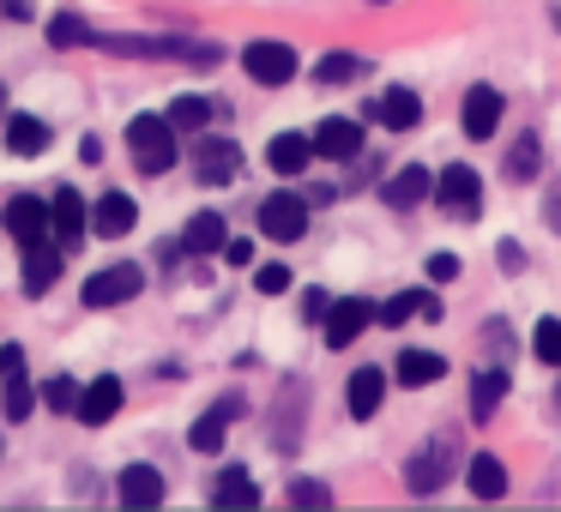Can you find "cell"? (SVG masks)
Masks as SVG:
<instances>
[{
	"label": "cell",
	"instance_id": "obj_30",
	"mask_svg": "<svg viewBox=\"0 0 561 512\" xmlns=\"http://www.w3.org/2000/svg\"><path fill=\"white\" fill-rule=\"evenodd\" d=\"M224 428H230V416H224L218 404H211V410L199 416L194 428H187V446H194V452H206V458H218V452H224Z\"/></svg>",
	"mask_w": 561,
	"mask_h": 512
},
{
	"label": "cell",
	"instance_id": "obj_41",
	"mask_svg": "<svg viewBox=\"0 0 561 512\" xmlns=\"http://www.w3.org/2000/svg\"><path fill=\"white\" fill-rule=\"evenodd\" d=\"M218 254L230 259V266H254V242H224Z\"/></svg>",
	"mask_w": 561,
	"mask_h": 512
},
{
	"label": "cell",
	"instance_id": "obj_12",
	"mask_svg": "<svg viewBox=\"0 0 561 512\" xmlns=\"http://www.w3.org/2000/svg\"><path fill=\"white\" fill-rule=\"evenodd\" d=\"M314 158H332V163H344V158H356L363 151V127L351 121V115H327V121L314 127Z\"/></svg>",
	"mask_w": 561,
	"mask_h": 512
},
{
	"label": "cell",
	"instance_id": "obj_37",
	"mask_svg": "<svg viewBox=\"0 0 561 512\" xmlns=\"http://www.w3.org/2000/svg\"><path fill=\"white\" fill-rule=\"evenodd\" d=\"M254 290L260 295H284V290H290V266H278V259H272V266H260L254 271Z\"/></svg>",
	"mask_w": 561,
	"mask_h": 512
},
{
	"label": "cell",
	"instance_id": "obj_11",
	"mask_svg": "<svg viewBox=\"0 0 561 512\" xmlns=\"http://www.w3.org/2000/svg\"><path fill=\"white\" fill-rule=\"evenodd\" d=\"M122 380L115 374H103V380H91V386H79V404H73V416L85 428H103V422H115V410H122Z\"/></svg>",
	"mask_w": 561,
	"mask_h": 512
},
{
	"label": "cell",
	"instance_id": "obj_42",
	"mask_svg": "<svg viewBox=\"0 0 561 512\" xmlns=\"http://www.w3.org/2000/svg\"><path fill=\"white\" fill-rule=\"evenodd\" d=\"M327 307H332L327 290H308V295H302V319H327Z\"/></svg>",
	"mask_w": 561,
	"mask_h": 512
},
{
	"label": "cell",
	"instance_id": "obj_18",
	"mask_svg": "<svg viewBox=\"0 0 561 512\" xmlns=\"http://www.w3.org/2000/svg\"><path fill=\"white\" fill-rule=\"evenodd\" d=\"M375 115H380V127H392V133H411V127L423 121V97H416L411 85H392V91H380Z\"/></svg>",
	"mask_w": 561,
	"mask_h": 512
},
{
	"label": "cell",
	"instance_id": "obj_45",
	"mask_svg": "<svg viewBox=\"0 0 561 512\" xmlns=\"http://www.w3.org/2000/svg\"><path fill=\"white\" fill-rule=\"evenodd\" d=\"M549 19H556V25H561V7H549Z\"/></svg>",
	"mask_w": 561,
	"mask_h": 512
},
{
	"label": "cell",
	"instance_id": "obj_36",
	"mask_svg": "<svg viewBox=\"0 0 561 512\" xmlns=\"http://www.w3.org/2000/svg\"><path fill=\"white\" fill-rule=\"evenodd\" d=\"M43 404L67 416V410H73V404H79V380H67V374H61V380H49V386H43Z\"/></svg>",
	"mask_w": 561,
	"mask_h": 512
},
{
	"label": "cell",
	"instance_id": "obj_40",
	"mask_svg": "<svg viewBox=\"0 0 561 512\" xmlns=\"http://www.w3.org/2000/svg\"><path fill=\"white\" fill-rule=\"evenodd\" d=\"M543 223L561 235V182H549V194H543Z\"/></svg>",
	"mask_w": 561,
	"mask_h": 512
},
{
	"label": "cell",
	"instance_id": "obj_32",
	"mask_svg": "<svg viewBox=\"0 0 561 512\" xmlns=\"http://www.w3.org/2000/svg\"><path fill=\"white\" fill-rule=\"evenodd\" d=\"M363 73H368V61H363V55H327V61L314 67V79H320V85H356Z\"/></svg>",
	"mask_w": 561,
	"mask_h": 512
},
{
	"label": "cell",
	"instance_id": "obj_10",
	"mask_svg": "<svg viewBox=\"0 0 561 512\" xmlns=\"http://www.w3.org/2000/svg\"><path fill=\"white\" fill-rule=\"evenodd\" d=\"M236 175H242V151H236L230 139H199V146H194V182L230 187Z\"/></svg>",
	"mask_w": 561,
	"mask_h": 512
},
{
	"label": "cell",
	"instance_id": "obj_13",
	"mask_svg": "<svg viewBox=\"0 0 561 512\" xmlns=\"http://www.w3.org/2000/svg\"><path fill=\"white\" fill-rule=\"evenodd\" d=\"M375 326V302H363V295H344V302L327 307V344L332 350H344V344H356V331Z\"/></svg>",
	"mask_w": 561,
	"mask_h": 512
},
{
	"label": "cell",
	"instance_id": "obj_27",
	"mask_svg": "<svg viewBox=\"0 0 561 512\" xmlns=\"http://www.w3.org/2000/svg\"><path fill=\"white\" fill-rule=\"evenodd\" d=\"M308 158H314L308 133H278V139L266 146V163H272L278 175H302V170H308Z\"/></svg>",
	"mask_w": 561,
	"mask_h": 512
},
{
	"label": "cell",
	"instance_id": "obj_21",
	"mask_svg": "<svg viewBox=\"0 0 561 512\" xmlns=\"http://www.w3.org/2000/svg\"><path fill=\"white\" fill-rule=\"evenodd\" d=\"M465 482H471L477 500H501L507 494V464L495 452H477V458H465Z\"/></svg>",
	"mask_w": 561,
	"mask_h": 512
},
{
	"label": "cell",
	"instance_id": "obj_5",
	"mask_svg": "<svg viewBox=\"0 0 561 512\" xmlns=\"http://www.w3.org/2000/svg\"><path fill=\"white\" fill-rule=\"evenodd\" d=\"M260 235H272V242H302L308 235V199L302 194H266L260 199Z\"/></svg>",
	"mask_w": 561,
	"mask_h": 512
},
{
	"label": "cell",
	"instance_id": "obj_3",
	"mask_svg": "<svg viewBox=\"0 0 561 512\" xmlns=\"http://www.w3.org/2000/svg\"><path fill=\"white\" fill-rule=\"evenodd\" d=\"M31 404H37V392H31V362L19 344H0V416L7 422H25Z\"/></svg>",
	"mask_w": 561,
	"mask_h": 512
},
{
	"label": "cell",
	"instance_id": "obj_6",
	"mask_svg": "<svg viewBox=\"0 0 561 512\" xmlns=\"http://www.w3.org/2000/svg\"><path fill=\"white\" fill-rule=\"evenodd\" d=\"M139 290H146V271L122 259V266H103L85 278V307H122V302H134Z\"/></svg>",
	"mask_w": 561,
	"mask_h": 512
},
{
	"label": "cell",
	"instance_id": "obj_19",
	"mask_svg": "<svg viewBox=\"0 0 561 512\" xmlns=\"http://www.w3.org/2000/svg\"><path fill=\"white\" fill-rule=\"evenodd\" d=\"M134 223H139V206L127 194H103L98 206H91V230L110 235V242L115 235H134Z\"/></svg>",
	"mask_w": 561,
	"mask_h": 512
},
{
	"label": "cell",
	"instance_id": "obj_25",
	"mask_svg": "<svg viewBox=\"0 0 561 512\" xmlns=\"http://www.w3.org/2000/svg\"><path fill=\"white\" fill-rule=\"evenodd\" d=\"M55 271H61V247H55V242H31L25 247V290L43 295L55 283Z\"/></svg>",
	"mask_w": 561,
	"mask_h": 512
},
{
	"label": "cell",
	"instance_id": "obj_8",
	"mask_svg": "<svg viewBox=\"0 0 561 512\" xmlns=\"http://www.w3.org/2000/svg\"><path fill=\"white\" fill-rule=\"evenodd\" d=\"M302 410H308V386H302V380H284L278 404H272V446H278V452L302 446Z\"/></svg>",
	"mask_w": 561,
	"mask_h": 512
},
{
	"label": "cell",
	"instance_id": "obj_26",
	"mask_svg": "<svg viewBox=\"0 0 561 512\" xmlns=\"http://www.w3.org/2000/svg\"><path fill=\"white\" fill-rule=\"evenodd\" d=\"M7 151H13V158H43V151H49V127H43L37 115H13V121H7Z\"/></svg>",
	"mask_w": 561,
	"mask_h": 512
},
{
	"label": "cell",
	"instance_id": "obj_1",
	"mask_svg": "<svg viewBox=\"0 0 561 512\" xmlns=\"http://www.w3.org/2000/svg\"><path fill=\"white\" fill-rule=\"evenodd\" d=\"M453 464H459V434L440 428V434H428L423 446L411 452V464H404V488H411V494H440V488L453 482Z\"/></svg>",
	"mask_w": 561,
	"mask_h": 512
},
{
	"label": "cell",
	"instance_id": "obj_38",
	"mask_svg": "<svg viewBox=\"0 0 561 512\" xmlns=\"http://www.w3.org/2000/svg\"><path fill=\"white\" fill-rule=\"evenodd\" d=\"M290 500H296V507H332V488H320V482H308V476H296V482H290Z\"/></svg>",
	"mask_w": 561,
	"mask_h": 512
},
{
	"label": "cell",
	"instance_id": "obj_9",
	"mask_svg": "<svg viewBox=\"0 0 561 512\" xmlns=\"http://www.w3.org/2000/svg\"><path fill=\"white\" fill-rule=\"evenodd\" d=\"M242 67H248V79H260V85H290L296 79V49L290 43H248Z\"/></svg>",
	"mask_w": 561,
	"mask_h": 512
},
{
	"label": "cell",
	"instance_id": "obj_34",
	"mask_svg": "<svg viewBox=\"0 0 561 512\" xmlns=\"http://www.w3.org/2000/svg\"><path fill=\"white\" fill-rule=\"evenodd\" d=\"M163 121H170V127H187V133H194V127H211V103H206V97H175Z\"/></svg>",
	"mask_w": 561,
	"mask_h": 512
},
{
	"label": "cell",
	"instance_id": "obj_20",
	"mask_svg": "<svg viewBox=\"0 0 561 512\" xmlns=\"http://www.w3.org/2000/svg\"><path fill=\"white\" fill-rule=\"evenodd\" d=\"M380 398H387V374H380V368H356L351 386H344V404H351V416H356V422H368V416L380 410Z\"/></svg>",
	"mask_w": 561,
	"mask_h": 512
},
{
	"label": "cell",
	"instance_id": "obj_39",
	"mask_svg": "<svg viewBox=\"0 0 561 512\" xmlns=\"http://www.w3.org/2000/svg\"><path fill=\"white\" fill-rule=\"evenodd\" d=\"M428 278L453 283V278H459V254H428Z\"/></svg>",
	"mask_w": 561,
	"mask_h": 512
},
{
	"label": "cell",
	"instance_id": "obj_2",
	"mask_svg": "<svg viewBox=\"0 0 561 512\" xmlns=\"http://www.w3.org/2000/svg\"><path fill=\"white\" fill-rule=\"evenodd\" d=\"M127 151H134L139 175H170L175 170V127L163 115H134L127 121Z\"/></svg>",
	"mask_w": 561,
	"mask_h": 512
},
{
	"label": "cell",
	"instance_id": "obj_23",
	"mask_svg": "<svg viewBox=\"0 0 561 512\" xmlns=\"http://www.w3.org/2000/svg\"><path fill=\"white\" fill-rule=\"evenodd\" d=\"M224 242H230V230H224L218 211H194V218H187V230H182V254H218Z\"/></svg>",
	"mask_w": 561,
	"mask_h": 512
},
{
	"label": "cell",
	"instance_id": "obj_31",
	"mask_svg": "<svg viewBox=\"0 0 561 512\" xmlns=\"http://www.w3.org/2000/svg\"><path fill=\"white\" fill-rule=\"evenodd\" d=\"M537 170H543V146H537V133H519L507 146V182H531Z\"/></svg>",
	"mask_w": 561,
	"mask_h": 512
},
{
	"label": "cell",
	"instance_id": "obj_33",
	"mask_svg": "<svg viewBox=\"0 0 561 512\" xmlns=\"http://www.w3.org/2000/svg\"><path fill=\"white\" fill-rule=\"evenodd\" d=\"M49 43L55 49H79V43H91V25L79 13H55L49 19Z\"/></svg>",
	"mask_w": 561,
	"mask_h": 512
},
{
	"label": "cell",
	"instance_id": "obj_28",
	"mask_svg": "<svg viewBox=\"0 0 561 512\" xmlns=\"http://www.w3.org/2000/svg\"><path fill=\"white\" fill-rule=\"evenodd\" d=\"M392 368H399V386H435V380L447 374V356H435V350H404Z\"/></svg>",
	"mask_w": 561,
	"mask_h": 512
},
{
	"label": "cell",
	"instance_id": "obj_15",
	"mask_svg": "<svg viewBox=\"0 0 561 512\" xmlns=\"http://www.w3.org/2000/svg\"><path fill=\"white\" fill-rule=\"evenodd\" d=\"M115 494H122V507H134V512L158 507L163 500V470H151V464H127L122 482H115Z\"/></svg>",
	"mask_w": 561,
	"mask_h": 512
},
{
	"label": "cell",
	"instance_id": "obj_35",
	"mask_svg": "<svg viewBox=\"0 0 561 512\" xmlns=\"http://www.w3.org/2000/svg\"><path fill=\"white\" fill-rule=\"evenodd\" d=\"M531 356L543 368H561V319H537V331H531Z\"/></svg>",
	"mask_w": 561,
	"mask_h": 512
},
{
	"label": "cell",
	"instance_id": "obj_14",
	"mask_svg": "<svg viewBox=\"0 0 561 512\" xmlns=\"http://www.w3.org/2000/svg\"><path fill=\"white\" fill-rule=\"evenodd\" d=\"M459 121H465V133H471V139H489L501 127V91L495 85H471V91H465Z\"/></svg>",
	"mask_w": 561,
	"mask_h": 512
},
{
	"label": "cell",
	"instance_id": "obj_17",
	"mask_svg": "<svg viewBox=\"0 0 561 512\" xmlns=\"http://www.w3.org/2000/svg\"><path fill=\"white\" fill-rule=\"evenodd\" d=\"M7 235H13L19 247L49 242V206H43V199H13V206H7Z\"/></svg>",
	"mask_w": 561,
	"mask_h": 512
},
{
	"label": "cell",
	"instance_id": "obj_4",
	"mask_svg": "<svg viewBox=\"0 0 561 512\" xmlns=\"http://www.w3.org/2000/svg\"><path fill=\"white\" fill-rule=\"evenodd\" d=\"M428 194H435V206L447 211V218H465V223H471L477 211H483V182H477L471 163H453V170H440Z\"/></svg>",
	"mask_w": 561,
	"mask_h": 512
},
{
	"label": "cell",
	"instance_id": "obj_24",
	"mask_svg": "<svg viewBox=\"0 0 561 512\" xmlns=\"http://www.w3.org/2000/svg\"><path fill=\"white\" fill-rule=\"evenodd\" d=\"M501 398H507V368H477L471 374V416L489 422L501 410Z\"/></svg>",
	"mask_w": 561,
	"mask_h": 512
},
{
	"label": "cell",
	"instance_id": "obj_43",
	"mask_svg": "<svg viewBox=\"0 0 561 512\" xmlns=\"http://www.w3.org/2000/svg\"><path fill=\"white\" fill-rule=\"evenodd\" d=\"M495 254H501V266H507V271H525V247L519 242H501Z\"/></svg>",
	"mask_w": 561,
	"mask_h": 512
},
{
	"label": "cell",
	"instance_id": "obj_16",
	"mask_svg": "<svg viewBox=\"0 0 561 512\" xmlns=\"http://www.w3.org/2000/svg\"><path fill=\"white\" fill-rule=\"evenodd\" d=\"M375 319L380 326H411V319H440V302L428 290H399L392 302H380L375 307Z\"/></svg>",
	"mask_w": 561,
	"mask_h": 512
},
{
	"label": "cell",
	"instance_id": "obj_44",
	"mask_svg": "<svg viewBox=\"0 0 561 512\" xmlns=\"http://www.w3.org/2000/svg\"><path fill=\"white\" fill-rule=\"evenodd\" d=\"M0 7H7L13 19H31V0H0Z\"/></svg>",
	"mask_w": 561,
	"mask_h": 512
},
{
	"label": "cell",
	"instance_id": "obj_46",
	"mask_svg": "<svg viewBox=\"0 0 561 512\" xmlns=\"http://www.w3.org/2000/svg\"><path fill=\"white\" fill-rule=\"evenodd\" d=\"M556 410H561V386H556Z\"/></svg>",
	"mask_w": 561,
	"mask_h": 512
},
{
	"label": "cell",
	"instance_id": "obj_22",
	"mask_svg": "<svg viewBox=\"0 0 561 512\" xmlns=\"http://www.w3.org/2000/svg\"><path fill=\"white\" fill-rule=\"evenodd\" d=\"M428 187H435V175H428L423 163H404V170L387 182V206L392 211H411V206H423V199H428Z\"/></svg>",
	"mask_w": 561,
	"mask_h": 512
},
{
	"label": "cell",
	"instance_id": "obj_7",
	"mask_svg": "<svg viewBox=\"0 0 561 512\" xmlns=\"http://www.w3.org/2000/svg\"><path fill=\"white\" fill-rule=\"evenodd\" d=\"M49 235H55V247H61V254H73V247L91 235V206L73 194V187H61V194L49 199Z\"/></svg>",
	"mask_w": 561,
	"mask_h": 512
},
{
	"label": "cell",
	"instance_id": "obj_29",
	"mask_svg": "<svg viewBox=\"0 0 561 512\" xmlns=\"http://www.w3.org/2000/svg\"><path fill=\"white\" fill-rule=\"evenodd\" d=\"M211 500H224V507H260V488L248 470H218V482H211Z\"/></svg>",
	"mask_w": 561,
	"mask_h": 512
}]
</instances>
